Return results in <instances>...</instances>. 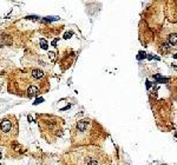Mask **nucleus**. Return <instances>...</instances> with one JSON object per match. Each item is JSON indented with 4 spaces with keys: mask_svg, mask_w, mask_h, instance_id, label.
Returning <instances> with one entry per match:
<instances>
[{
    "mask_svg": "<svg viewBox=\"0 0 177 165\" xmlns=\"http://www.w3.org/2000/svg\"><path fill=\"white\" fill-rule=\"evenodd\" d=\"M169 41H170V45L176 46V34H175V33L171 34V35L169 37Z\"/></svg>",
    "mask_w": 177,
    "mask_h": 165,
    "instance_id": "obj_6",
    "label": "nucleus"
},
{
    "mask_svg": "<svg viewBox=\"0 0 177 165\" xmlns=\"http://www.w3.org/2000/svg\"><path fill=\"white\" fill-rule=\"evenodd\" d=\"M64 165H110L108 154L98 146H80L67 152L63 157Z\"/></svg>",
    "mask_w": 177,
    "mask_h": 165,
    "instance_id": "obj_3",
    "label": "nucleus"
},
{
    "mask_svg": "<svg viewBox=\"0 0 177 165\" xmlns=\"http://www.w3.org/2000/svg\"><path fill=\"white\" fill-rule=\"evenodd\" d=\"M0 159H1V153H0Z\"/></svg>",
    "mask_w": 177,
    "mask_h": 165,
    "instance_id": "obj_8",
    "label": "nucleus"
},
{
    "mask_svg": "<svg viewBox=\"0 0 177 165\" xmlns=\"http://www.w3.org/2000/svg\"><path fill=\"white\" fill-rule=\"evenodd\" d=\"M105 137L104 129L96 120L84 118L74 124L71 131V143L76 147L80 146H97L98 141H103Z\"/></svg>",
    "mask_w": 177,
    "mask_h": 165,
    "instance_id": "obj_2",
    "label": "nucleus"
},
{
    "mask_svg": "<svg viewBox=\"0 0 177 165\" xmlns=\"http://www.w3.org/2000/svg\"><path fill=\"white\" fill-rule=\"evenodd\" d=\"M41 101H44V99H43V98H39V99H37V100H36V103H34V105H37V104H40Z\"/></svg>",
    "mask_w": 177,
    "mask_h": 165,
    "instance_id": "obj_7",
    "label": "nucleus"
},
{
    "mask_svg": "<svg viewBox=\"0 0 177 165\" xmlns=\"http://www.w3.org/2000/svg\"><path fill=\"white\" fill-rule=\"evenodd\" d=\"M18 136V122L14 116L0 119V146L12 145Z\"/></svg>",
    "mask_w": 177,
    "mask_h": 165,
    "instance_id": "obj_5",
    "label": "nucleus"
},
{
    "mask_svg": "<svg viewBox=\"0 0 177 165\" xmlns=\"http://www.w3.org/2000/svg\"><path fill=\"white\" fill-rule=\"evenodd\" d=\"M8 92L24 98H36L50 90V82L39 69L15 70L8 78Z\"/></svg>",
    "mask_w": 177,
    "mask_h": 165,
    "instance_id": "obj_1",
    "label": "nucleus"
},
{
    "mask_svg": "<svg viewBox=\"0 0 177 165\" xmlns=\"http://www.w3.org/2000/svg\"><path fill=\"white\" fill-rule=\"evenodd\" d=\"M38 125L41 136L47 143H53L64 131V120L53 114H38Z\"/></svg>",
    "mask_w": 177,
    "mask_h": 165,
    "instance_id": "obj_4",
    "label": "nucleus"
}]
</instances>
